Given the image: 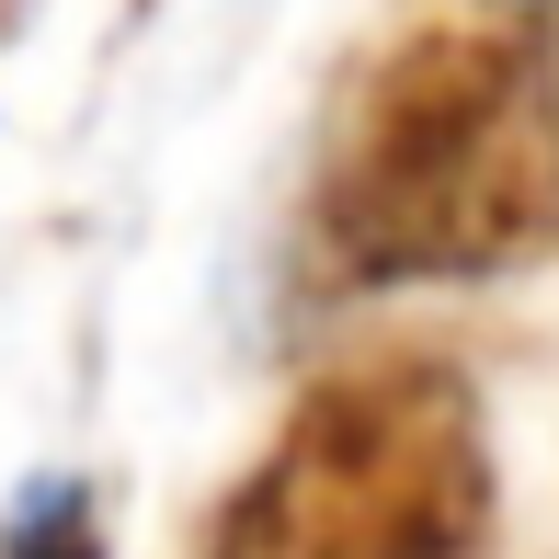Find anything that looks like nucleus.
I'll return each mask as SVG.
<instances>
[{"instance_id": "f257e3e1", "label": "nucleus", "mask_w": 559, "mask_h": 559, "mask_svg": "<svg viewBox=\"0 0 559 559\" xmlns=\"http://www.w3.org/2000/svg\"><path fill=\"white\" fill-rule=\"evenodd\" d=\"M559 240V58L502 12L412 23L354 69L309 183L332 286H468Z\"/></svg>"}, {"instance_id": "f03ea898", "label": "nucleus", "mask_w": 559, "mask_h": 559, "mask_svg": "<svg viewBox=\"0 0 559 559\" xmlns=\"http://www.w3.org/2000/svg\"><path fill=\"white\" fill-rule=\"evenodd\" d=\"M502 514L491 423L445 354H354L263 435L194 559H479Z\"/></svg>"}, {"instance_id": "7ed1b4c3", "label": "nucleus", "mask_w": 559, "mask_h": 559, "mask_svg": "<svg viewBox=\"0 0 559 559\" xmlns=\"http://www.w3.org/2000/svg\"><path fill=\"white\" fill-rule=\"evenodd\" d=\"M0 559H104L81 479H35V491L12 502V537H0Z\"/></svg>"}]
</instances>
